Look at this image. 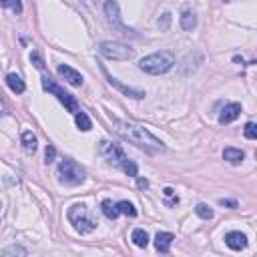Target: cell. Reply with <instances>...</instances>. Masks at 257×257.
Here are the masks:
<instances>
[{"mask_svg": "<svg viewBox=\"0 0 257 257\" xmlns=\"http://www.w3.org/2000/svg\"><path fill=\"white\" fill-rule=\"evenodd\" d=\"M197 26V16H195V12L193 10H185L183 14H181V28L183 30H193Z\"/></svg>", "mask_w": 257, "mask_h": 257, "instance_id": "cell-17", "label": "cell"}, {"mask_svg": "<svg viewBox=\"0 0 257 257\" xmlns=\"http://www.w3.org/2000/svg\"><path fill=\"white\" fill-rule=\"evenodd\" d=\"M117 209H119V213H123V215H127V217H137L135 205L128 203V201H119V203H117Z\"/></svg>", "mask_w": 257, "mask_h": 257, "instance_id": "cell-21", "label": "cell"}, {"mask_svg": "<svg viewBox=\"0 0 257 257\" xmlns=\"http://www.w3.org/2000/svg\"><path fill=\"white\" fill-rule=\"evenodd\" d=\"M54 159H56V149L52 145H49L47 151H45V163L51 165V163H54Z\"/></svg>", "mask_w": 257, "mask_h": 257, "instance_id": "cell-24", "label": "cell"}, {"mask_svg": "<svg viewBox=\"0 0 257 257\" xmlns=\"http://www.w3.org/2000/svg\"><path fill=\"white\" fill-rule=\"evenodd\" d=\"M219 205H223V207H231V209H235V207H237V201H233V199H219Z\"/></svg>", "mask_w": 257, "mask_h": 257, "instance_id": "cell-29", "label": "cell"}, {"mask_svg": "<svg viewBox=\"0 0 257 257\" xmlns=\"http://www.w3.org/2000/svg\"><path fill=\"white\" fill-rule=\"evenodd\" d=\"M147 187H149V181L143 179V177H139V189H147Z\"/></svg>", "mask_w": 257, "mask_h": 257, "instance_id": "cell-30", "label": "cell"}, {"mask_svg": "<svg viewBox=\"0 0 257 257\" xmlns=\"http://www.w3.org/2000/svg\"><path fill=\"white\" fill-rule=\"evenodd\" d=\"M239 115H241V104L239 103H229V104H225V109L219 115V123L221 125H229V123H233L235 119H237Z\"/></svg>", "mask_w": 257, "mask_h": 257, "instance_id": "cell-12", "label": "cell"}, {"mask_svg": "<svg viewBox=\"0 0 257 257\" xmlns=\"http://www.w3.org/2000/svg\"><path fill=\"white\" fill-rule=\"evenodd\" d=\"M157 25H159V28H161V30H167V28H169V25H171V14H169V12H165V14L159 18V23H157Z\"/></svg>", "mask_w": 257, "mask_h": 257, "instance_id": "cell-26", "label": "cell"}, {"mask_svg": "<svg viewBox=\"0 0 257 257\" xmlns=\"http://www.w3.org/2000/svg\"><path fill=\"white\" fill-rule=\"evenodd\" d=\"M173 239H175V235H173V233L159 231V233L155 235V247H157V251H159V253H169Z\"/></svg>", "mask_w": 257, "mask_h": 257, "instance_id": "cell-13", "label": "cell"}, {"mask_svg": "<svg viewBox=\"0 0 257 257\" xmlns=\"http://www.w3.org/2000/svg\"><path fill=\"white\" fill-rule=\"evenodd\" d=\"M58 75L67 80L71 87H80V84L84 82L82 80V75L78 71H75L73 67H69V64H58Z\"/></svg>", "mask_w": 257, "mask_h": 257, "instance_id": "cell-9", "label": "cell"}, {"mask_svg": "<svg viewBox=\"0 0 257 257\" xmlns=\"http://www.w3.org/2000/svg\"><path fill=\"white\" fill-rule=\"evenodd\" d=\"M99 52L109 60H128L133 56V49L117 40H104L99 45Z\"/></svg>", "mask_w": 257, "mask_h": 257, "instance_id": "cell-7", "label": "cell"}, {"mask_svg": "<svg viewBox=\"0 0 257 257\" xmlns=\"http://www.w3.org/2000/svg\"><path fill=\"white\" fill-rule=\"evenodd\" d=\"M99 153H101V157L106 163H111L113 167L123 169L128 177H137V165L125 155V151L119 145H115L111 141H101L99 143Z\"/></svg>", "mask_w": 257, "mask_h": 257, "instance_id": "cell-2", "label": "cell"}, {"mask_svg": "<svg viewBox=\"0 0 257 257\" xmlns=\"http://www.w3.org/2000/svg\"><path fill=\"white\" fill-rule=\"evenodd\" d=\"M4 253H18V255H26V249H23V247H16V245H12V247H8Z\"/></svg>", "mask_w": 257, "mask_h": 257, "instance_id": "cell-28", "label": "cell"}, {"mask_svg": "<svg viewBox=\"0 0 257 257\" xmlns=\"http://www.w3.org/2000/svg\"><path fill=\"white\" fill-rule=\"evenodd\" d=\"M0 6H4V8H8V6H14V8L20 12V6L16 4V0H0Z\"/></svg>", "mask_w": 257, "mask_h": 257, "instance_id": "cell-27", "label": "cell"}, {"mask_svg": "<svg viewBox=\"0 0 257 257\" xmlns=\"http://www.w3.org/2000/svg\"><path fill=\"white\" fill-rule=\"evenodd\" d=\"M131 241H133L137 247L145 249V247L149 245V235H147V231H145V229H135V231H133V235H131Z\"/></svg>", "mask_w": 257, "mask_h": 257, "instance_id": "cell-20", "label": "cell"}, {"mask_svg": "<svg viewBox=\"0 0 257 257\" xmlns=\"http://www.w3.org/2000/svg\"><path fill=\"white\" fill-rule=\"evenodd\" d=\"M175 64V54L171 51H159V52H153L145 58H141L139 62V69L147 75H165L173 69Z\"/></svg>", "mask_w": 257, "mask_h": 257, "instance_id": "cell-3", "label": "cell"}, {"mask_svg": "<svg viewBox=\"0 0 257 257\" xmlns=\"http://www.w3.org/2000/svg\"><path fill=\"white\" fill-rule=\"evenodd\" d=\"M58 181L62 185H80L84 181V171L71 159H64L58 163Z\"/></svg>", "mask_w": 257, "mask_h": 257, "instance_id": "cell-6", "label": "cell"}, {"mask_svg": "<svg viewBox=\"0 0 257 257\" xmlns=\"http://www.w3.org/2000/svg\"><path fill=\"white\" fill-rule=\"evenodd\" d=\"M20 143H23V149H25V151L30 153V155L38 149V141H36V137L32 135V131H25L23 137H20Z\"/></svg>", "mask_w": 257, "mask_h": 257, "instance_id": "cell-16", "label": "cell"}, {"mask_svg": "<svg viewBox=\"0 0 257 257\" xmlns=\"http://www.w3.org/2000/svg\"><path fill=\"white\" fill-rule=\"evenodd\" d=\"M101 207H103V213H104V217H106V219H113V221H115V219L121 215L119 209H117V203H113L111 199H104Z\"/></svg>", "mask_w": 257, "mask_h": 257, "instance_id": "cell-18", "label": "cell"}, {"mask_svg": "<svg viewBox=\"0 0 257 257\" xmlns=\"http://www.w3.org/2000/svg\"><path fill=\"white\" fill-rule=\"evenodd\" d=\"M225 243H227V247L233 249V251H241V249L247 247V237H245L241 231H231V233L225 235Z\"/></svg>", "mask_w": 257, "mask_h": 257, "instance_id": "cell-10", "label": "cell"}, {"mask_svg": "<svg viewBox=\"0 0 257 257\" xmlns=\"http://www.w3.org/2000/svg\"><path fill=\"white\" fill-rule=\"evenodd\" d=\"M104 14L106 18H109V23L113 26H117L123 34H128V32H133V30H128L125 25H123V20H121V12H119V4H117V0H106L104 2Z\"/></svg>", "mask_w": 257, "mask_h": 257, "instance_id": "cell-8", "label": "cell"}, {"mask_svg": "<svg viewBox=\"0 0 257 257\" xmlns=\"http://www.w3.org/2000/svg\"><path fill=\"white\" fill-rule=\"evenodd\" d=\"M101 69H103V73H104V77H106V80H109L111 87H117L121 93H125L127 97H131V99H143V97H145V93H143V91H137V89H128V87H125V84H121L115 77H111L109 73H106V69H104V67H101Z\"/></svg>", "mask_w": 257, "mask_h": 257, "instance_id": "cell-11", "label": "cell"}, {"mask_svg": "<svg viewBox=\"0 0 257 257\" xmlns=\"http://www.w3.org/2000/svg\"><path fill=\"white\" fill-rule=\"evenodd\" d=\"M115 131L125 141L137 145L139 149H145V151H149V153H157V151H163L165 149V145L141 125L128 123V121H115Z\"/></svg>", "mask_w": 257, "mask_h": 257, "instance_id": "cell-1", "label": "cell"}, {"mask_svg": "<svg viewBox=\"0 0 257 257\" xmlns=\"http://www.w3.org/2000/svg\"><path fill=\"white\" fill-rule=\"evenodd\" d=\"M163 193H165V197H173V189H171V187H167Z\"/></svg>", "mask_w": 257, "mask_h": 257, "instance_id": "cell-31", "label": "cell"}, {"mask_svg": "<svg viewBox=\"0 0 257 257\" xmlns=\"http://www.w3.org/2000/svg\"><path fill=\"white\" fill-rule=\"evenodd\" d=\"M6 84H8V89H10L12 93H16V95H23V93L26 91L25 80L20 78L18 75H14V73H10V75L6 77Z\"/></svg>", "mask_w": 257, "mask_h": 257, "instance_id": "cell-14", "label": "cell"}, {"mask_svg": "<svg viewBox=\"0 0 257 257\" xmlns=\"http://www.w3.org/2000/svg\"><path fill=\"white\" fill-rule=\"evenodd\" d=\"M42 89H45L47 93H51V95H54L62 104H64V109H67L69 113H78L80 109H78V103H77V99L71 95V93H67L62 87H58V84L51 78V77H42Z\"/></svg>", "mask_w": 257, "mask_h": 257, "instance_id": "cell-5", "label": "cell"}, {"mask_svg": "<svg viewBox=\"0 0 257 257\" xmlns=\"http://www.w3.org/2000/svg\"><path fill=\"white\" fill-rule=\"evenodd\" d=\"M30 60H32V64H34V67L38 69V71H42V69H45V60H42V56H40V52H32L30 54Z\"/></svg>", "mask_w": 257, "mask_h": 257, "instance_id": "cell-25", "label": "cell"}, {"mask_svg": "<svg viewBox=\"0 0 257 257\" xmlns=\"http://www.w3.org/2000/svg\"><path fill=\"white\" fill-rule=\"evenodd\" d=\"M195 213L201 217V219H211L213 217V211H211V207L209 205H205V203H199L197 207H195Z\"/></svg>", "mask_w": 257, "mask_h": 257, "instance_id": "cell-22", "label": "cell"}, {"mask_svg": "<svg viewBox=\"0 0 257 257\" xmlns=\"http://www.w3.org/2000/svg\"><path fill=\"white\" fill-rule=\"evenodd\" d=\"M223 159L231 165H239L243 159H245V153L241 151V149H235V147H227L223 151Z\"/></svg>", "mask_w": 257, "mask_h": 257, "instance_id": "cell-15", "label": "cell"}, {"mask_svg": "<svg viewBox=\"0 0 257 257\" xmlns=\"http://www.w3.org/2000/svg\"><path fill=\"white\" fill-rule=\"evenodd\" d=\"M243 133H245V137H247L249 141H255V139H257V125H255V123H247L245 128H243Z\"/></svg>", "mask_w": 257, "mask_h": 257, "instance_id": "cell-23", "label": "cell"}, {"mask_svg": "<svg viewBox=\"0 0 257 257\" xmlns=\"http://www.w3.org/2000/svg\"><path fill=\"white\" fill-rule=\"evenodd\" d=\"M69 221L80 235H87V233L97 229V221L91 217L89 209L84 205H73L69 209Z\"/></svg>", "mask_w": 257, "mask_h": 257, "instance_id": "cell-4", "label": "cell"}, {"mask_svg": "<svg viewBox=\"0 0 257 257\" xmlns=\"http://www.w3.org/2000/svg\"><path fill=\"white\" fill-rule=\"evenodd\" d=\"M75 121H77V127L80 128L82 133H87V131H91V128H93V123H91L89 115H87V113H82V111L75 113Z\"/></svg>", "mask_w": 257, "mask_h": 257, "instance_id": "cell-19", "label": "cell"}]
</instances>
